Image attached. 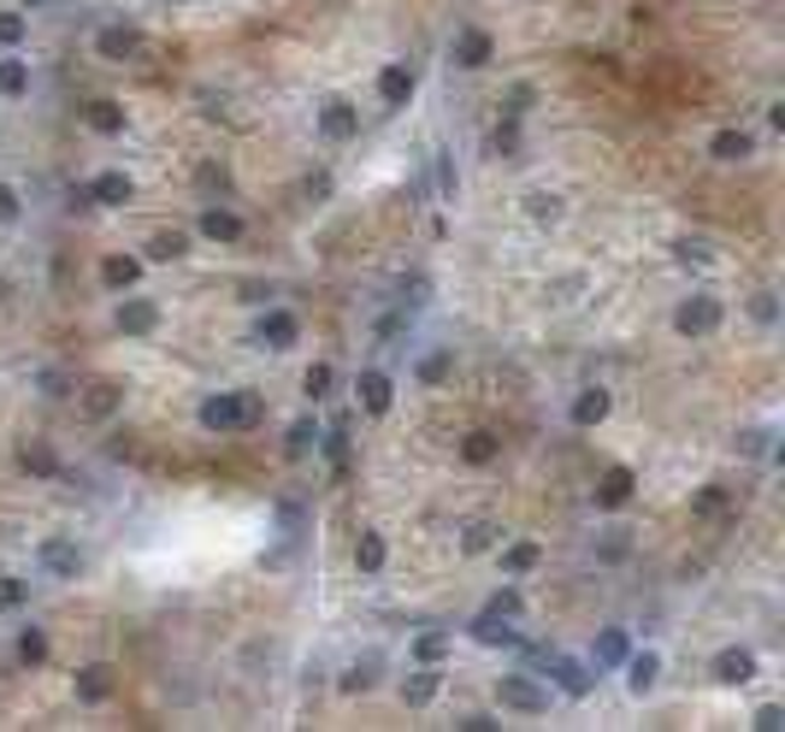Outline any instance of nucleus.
<instances>
[{
    "instance_id": "nucleus-51",
    "label": "nucleus",
    "mask_w": 785,
    "mask_h": 732,
    "mask_svg": "<svg viewBox=\"0 0 785 732\" xmlns=\"http://www.w3.org/2000/svg\"><path fill=\"white\" fill-rule=\"evenodd\" d=\"M47 7V0H24V12H42Z\"/></svg>"
},
{
    "instance_id": "nucleus-32",
    "label": "nucleus",
    "mask_w": 785,
    "mask_h": 732,
    "mask_svg": "<svg viewBox=\"0 0 785 732\" xmlns=\"http://www.w3.org/2000/svg\"><path fill=\"white\" fill-rule=\"evenodd\" d=\"M384 561H390L384 532H361V538H354V567H361V573H384Z\"/></svg>"
},
{
    "instance_id": "nucleus-5",
    "label": "nucleus",
    "mask_w": 785,
    "mask_h": 732,
    "mask_svg": "<svg viewBox=\"0 0 785 732\" xmlns=\"http://www.w3.org/2000/svg\"><path fill=\"white\" fill-rule=\"evenodd\" d=\"M160 319H166L160 301H153V296H130V289H125V301L113 308V326L125 337H153V331H160Z\"/></svg>"
},
{
    "instance_id": "nucleus-31",
    "label": "nucleus",
    "mask_w": 785,
    "mask_h": 732,
    "mask_svg": "<svg viewBox=\"0 0 785 732\" xmlns=\"http://www.w3.org/2000/svg\"><path fill=\"white\" fill-rule=\"evenodd\" d=\"M497 455H502L497 432H467V437H460V462H467V467H490Z\"/></svg>"
},
{
    "instance_id": "nucleus-37",
    "label": "nucleus",
    "mask_w": 785,
    "mask_h": 732,
    "mask_svg": "<svg viewBox=\"0 0 785 732\" xmlns=\"http://www.w3.org/2000/svg\"><path fill=\"white\" fill-rule=\"evenodd\" d=\"M24 603H30V579H19V573H0V615H19Z\"/></svg>"
},
{
    "instance_id": "nucleus-15",
    "label": "nucleus",
    "mask_w": 785,
    "mask_h": 732,
    "mask_svg": "<svg viewBox=\"0 0 785 732\" xmlns=\"http://www.w3.org/2000/svg\"><path fill=\"white\" fill-rule=\"evenodd\" d=\"M95 54L113 60V65L136 60V54H142V30H136V24H100L95 30Z\"/></svg>"
},
{
    "instance_id": "nucleus-41",
    "label": "nucleus",
    "mask_w": 785,
    "mask_h": 732,
    "mask_svg": "<svg viewBox=\"0 0 785 732\" xmlns=\"http://www.w3.org/2000/svg\"><path fill=\"white\" fill-rule=\"evenodd\" d=\"M19 661H24V668H42V661H47V633H42V626H24V633H19Z\"/></svg>"
},
{
    "instance_id": "nucleus-35",
    "label": "nucleus",
    "mask_w": 785,
    "mask_h": 732,
    "mask_svg": "<svg viewBox=\"0 0 785 732\" xmlns=\"http://www.w3.org/2000/svg\"><path fill=\"white\" fill-rule=\"evenodd\" d=\"M379 668H384V661H379V656H367V661H354V668H349L343 679H337V691H343V697H361V691H372V686H379Z\"/></svg>"
},
{
    "instance_id": "nucleus-14",
    "label": "nucleus",
    "mask_w": 785,
    "mask_h": 732,
    "mask_svg": "<svg viewBox=\"0 0 785 732\" xmlns=\"http://www.w3.org/2000/svg\"><path fill=\"white\" fill-rule=\"evenodd\" d=\"M319 130H326V142H349V136L361 130V107L343 95H326L319 100Z\"/></svg>"
},
{
    "instance_id": "nucleus-11",
    "label": "nucleus",
    "mask_w": 785,
    "mask_h": 732,
    "mask_svg": "<svg viewBox=\"0 0 785 732\" xmlns=\"http://www.w3.org/2000/svg\"><path fill=\"white\" fill-rule=\"evenodd\" d=\"M414 89H420V72L407 60H390V65H379V100L390 113L396 107H407V100H414Z\"/></svg>"
},
{
    "instance_id": "nucleus-50",
    "label": "nucleus",
    "mask_w": 785,
    "mask_h": 732,
    "mask_svg": "<svg viewBox=\"0 0 785 732\" xmlns=\"http://www.w3.org/2000/svg\"><path fill=\"white\" fill-rule=\"evenodd\" d=\"M490 142H497V155H515V142H520L515 118H508V125H497V136H490Z\"/></svg>"
},
{
    "instance_id": "nucleus-47",
    "label": "nucleus",
    "mask_w": 785,
    "mask_h": 732,
    "mask_svg": "<svg viewBox=\"0 0 785 732\" xmlns=\"http://www.w3.org/2000/svg\"><path fill=\"white\" fill-rule=\"evenodd\" d=\"M750 726H756V732H779V726H785V709H779V703H762Z\"/></svg>"
},
{
    "instance_id": "nucleus-44",
    "label": "nucleus",
    "mask_w": 785,
    "mask_h": 732,
    "mask_svg": "<svg viewBox=\"0 0 785 732\" xmlns=\"http://www.w3.org/2000/svg\"><path fill=\"white\" fill-rule=\"evenodd\" d=\"M485 608H497V615H508V620H520V615H526V597H520V591H515V585H502V591H497V597H490Z\"/></svg>"
},
{
    "instance_id": "nucleus-22",
    "label": "nucleus",
    "mask_w": 785,
    "mask_h": 732,
    "mask_svg": "<svg viewBox=\"0 0 785 732\" xmlns=\"http://www.w3.org/2000/svg\"><path fill=\"white\" fill-rule=\"evenodd\" d=\"M72 691H77V703H107L113 697V668L107 661H83V668L72 673Z\"/></svg>"
},
{
    "instance_id": "nucleus-36",
    "label": "nucleus",
    "mask_w": 785,
    "mask_h": 732,
    "mask_svg": "<svg viewBox=\"0 0 785 732\" xmlns=\"http://www.w3.org/2000/svg\"><path fill=\"white\" fill-rule=\"evenodd\" d=\"M497 543H502V526H497V520H473L467 538H460V550H467V555H485V550H497Z\"/></svg>"
},
{
    "instance_id": "nucleus-1",
    "label": "nucleus",
    "mask_w": 785,
    "mask_h": 732,
    "mask_svg": "<svg viewBox=\"0 0 785 732\" xmlns=\"http://www.w3.org/2000/svg\"><path fill=\"white\" fill-rule=\"evenodd\" d=\"M261 414H266V402L254 396V390H219V396H201L195 425L213 437H231V432H254Z\"/></svg>"
},
{
    "instance_id": "nucleus-49",
    "label": "nucleus",
    "mask_w": 785,
    "mask_h": 732,
    "mask_svg": "<svg viewBox=\"0 0 785 732\" xmlns=\"http://www.w3.org/2000/svg\"><path fill=\"white\" fill-rule=\"evenodd\" d=\"M455 726H460V732H497L502 721H497V714H460Z\"/></svg>"
},
{
    "instance_id": "nucleus-13",
    "label": "nucleus",
    "mask_w": 785,
    "mask_h": 732,
    "mask_svg": "<svg viewBox=\"0 0 785 732\" xmlns=\"http://www.w3.org/2000/svg\"><path fill=\"white\" fill-rule=\"evenodd\" d=\"M608 414H614V390H603V384H585V390L567 402V420L579 425V432H596Z\"/></svg>"
},
{
    "instance_id": "nucleus-20",
    "label": "nucleus",
    "mask_w": 785,
    "mask_h": 732,
    "mask_svg": "<svg viewBox=\"0 0 785 732\" xmlns=\"http://www.w3.org/2000/svg\"><path fill=\"white\" fill-rule=\"evenodd\" d=\"M142 254H107V261H100V284L113 289V296H125V289H136L142 284Z\"/></svg>"
},
{
    "instance_id": "nucleus-23",
    "label": "nucleus",
    "mask_w": 785,
    "mask_h": 732,
    "mask_svg": "<svg viewBox=\"0 0 785 732\" xmlns=\"http://www.w3.org/2000/svg\"><path fill=\"white\" fill-rule=\"evenodd\" d=\"M709 155L721 160V166H739V160L756 155V136L739 130V125H726V130H714V136H709Z\"/></svg>"
},
{
    "instance_id": "nucleus-26",
    "label": "nucleus",
    "mask_w": 785,
    "mask_h": 732,
    "mask_svg": "<svg viewBox=\"0 0 785 732\" xmlns=\"http://www.w3.org/2000/svg\"><path fill=\"white\" fill-rule=\"evenodd\" d=\"M319 432H326V425H319L314 414H301V420L284 432V455H289V462H307V455L319 449Z\"/></svg>"
},
{
    "instance_id": "nucleus-27",
    "label": "nucleus",
    "mask_w": 785,
    "mask_h": 732,
    "mask_svg": "<svg viewBox=\"0 0 785 732\" xmlns=\"http://www.w3.org/2000/svg\"><path fill=\"white\" fill-rule=\"evenodd\" d=\"M190 254V231H153L148 236V254L142 261H153V266H172V261H183Z\"/></svg>"
},
{
    "instance_id": "nucleus-39",
    "label": "nucleus",
    "mask_w": 785,
    "mask_h": 732,
    "mask_svg": "<svg viewBox=\"0 0 785 732\" xmlns=\"http://www.w3.org/2000/svg\"><path fill=\"white\" fill-rule=\"evenodd\" d=\"M24 42H30V19H24V12H0V47L19 54Z\"/></svg>"
},
{
    "instance_id": "nucleus-16",
    "label": "nucleus",
    "mask_w": 785,
    "mask_h": 732,
    "mask_svg": "<svg viewBox=\"0 0 785 732\" xmlns=\"http://www.w3.org/2000/svg\"><path fill=\"white\" fill-rule=\"evenodd\" d=\"M449 54H455L460 72H485V65L497 60V36H490V30H460Z\"/></svg>"
},
{
    "instance_id": "nucleus-24",
    "label": "nucleus",
    "mask_w": 785,
    "mask_h": 732,
    "mask_svg": "<svg viewBox=\"0 0 785 732\" xmlns=\"http://www.w3.org/2000/svg\"><path fill=\"white\" fill-rule=\"evenodd\" d=\"M83 125H89L95 136H125L130 118H125V107H118V100L100 95V100H89V107H83Z\"/></svg>"
},
{
    "instance_id": "nucleus-34",
    "label": "nucleus",
    "mask_w": 785,
    "mask_h": 732,
    "mask_svg": "<svg viewBox=\"0 0 785 732\" xmlns=\"http://www.w3.org/2000/svg\"><path fill=\"white\" fill-rule=\"evenodd\" d=\"M0 95H7V100H24L30 95V60H19V54L0 60Z\"/></svg>"
},
{
    "instance_id": "nucleus-46",
    "label": "nucleus",
    "mask_w": 785,
    "mask_h": 732,
    "mask_svg": "<svg viewBox=\"0 0 785 732\" xmlns=\"http://www.w3.org/2000/svg\"><path fill=\"white\" fill-rule=\"evenodd\" d=\"M750 314H756V326H779V301H774V289H762V296L750 301Z\"/></svg>"
},
{
    "instance_id": "nucleus-4",
    "label": "nucleus",
    "mask_w": 785,
    "mask_h": 732,
    "mask_svg": "<svg viewBox=\"0 0 785 732\" xmlns=\"http://www.w3.org/2000/svg\"><path fill=\"white\" fill-rule=\"evenodd\" d=\"M296 343H301V319L289 314V308H266L261 319H254V349L284 354V349H296Z\"/></svg>"
},
{
    "instance_id": "nucleus-19",
    "label": "nucleus",
    "mask_w": 785,
    "mask_h": 732,
    "mask_svg": "<svg viewBox=\"0 0 785 732\" xmlns=\"http://www.w3.org/2000/svg\"><path fill=\"white\" fill-rule=\"evenodd\" d=\"M437 691H443V661H420V668L402 679V703L407 709H425Z\"/></svg>"
},
{
    "instance_id": "nucleus-40",
    "label": "nucleus",
    "mask_w": 785,
    "mask_h": 732,
    "mask_svg": "<svg viewBox=\"0 0 785 732\" xmlns=\"http://www.w3.org/2000/svg\"><path fill=\"white\" fill-rule=\"evenodd\" d=\"M331 384H337V372H331L326 361H314V367L301 372V390H307V402H326V396H331Z\"/></svg>"
},
{
    "instance_id": "nucleus-2",
    "label": "nucleus",
    "mask_w": 785,
    "mask_h": 732,
    "mask_svg": "<svg viewBox=\"0 0 785 732\" xmlns=\"http://www.w3.org/2000/svg\"><path fill=\"white\" fill-rule=\"evenodd\" d=\"M721 319H726L721 296L697 289V296H686V301L673 308V331H679V337H691V343H697V337H714V331H721Z\"/></svg>"
},
{
    "instance_id": "nucleus-25",
    "label": "nucleus",
    "mask_w": 785,
    "mask_h": 732,
    "mask_svg": "<svg viewBox=\"0 0 785 732\" xmlns=\"http://www.w3.org/2000/svg\"><path fill=\"white\" fill-rule=\"evenodd\" d=\"M118 407H125V384L118 379H100V384H89V396H83V414L89 420H113Z\"/></svg>"
},
{
    "instance_id": "nucleus-43",
    "label": "nucleus",
    "mask_w": 785,
    "mask_h": 732,
    "mask_svg": "<svg viewBox=\"0 0 785 732\" xmlns=\"http://www.w3.org/2000/svg\"><path fill=\"white\" fill-rule=\"evenodd\" d=\"M673 261H679V266H714V254H709V243H691V236H679V243H673Z\"/></svg>"
},
{
    "instance_id": "nucleus-17",
    "label": "nucleus",
    "mask_w": 785,
    "mask_h": 732,
    "mask_svg": "<svg viewBox=\"0 0 785 732\" xmlns=\"http://www.w3.org/2000/svg\"><path fill=\"white\" fill-rule=\"evenodd\" d=\"M83 190H89V208H125V201H136V178L130 172H95Z\"/></svg>"
},
{
    "instance_id": "nucleus-33",
    "label": "nucleus",
    "mask_w": 785,
    "mask_h": 732,
    "mask_svg": "<svg viewBox=\"0 0 785 732\" xmlns=\"http://www.w3.org/2000/svg\"><path fill=\"white\" fill-rule=\"evenodd\" d=\"M449 372H455V349H449V343H443V349H432V354H420V367H414V379H420L425 390H432V384H443V379H449Z\"/></svg>"
},
{
    "instance_id": "nucleus-30",
    "label": "nucleus",
    "mask_w": 785,
    "mask_h": 732,
    "mask_svg": "<svg viewBox=\"0 0 785 732\" xmlns=\"http://www.w3.org/2000/svg\"><path fill=\"white\" fill-rule=\"evenodd\" d=\"M19 467L30 473V479H60V455H54V444H42V437L19 449Z\"/></svg>"
},
{
    "instance_id": "nucleus-28",
    "label": "nucleus",
    "mask_w": 785,
    "mask_h": 732,
    "mask_svg": "<svg viewBox=\"0 0 785 732\" xmlns=\"http://www.w3.org/2000/svg\"><path fill=\"white\" fill-rule=\"evenodd\" d=\"M626 650H633L626 626H603V633H596V650H591V661H596V668H620V661H626Z\"/></svg>"
},
{
    "instance_id": "nucleus-42",
    "label": "nucleus",
    "mask_w": 785,
    "mask_h": 732,
    "mask_svg": "<svg viewBox=\"0 0 785 732\" xmlns=\"http://www.w3.org/2000/svg\"><path fill=\"white\" fill-rule=\"evenodd\" d=\"M526 213H532L538 225H555V219H561V195H550V190H532V195H526Z\"/></svg>"
},
{
    "instance_id": "nucleus-8",
    "label": "nucleus",
    "mask_w": 785,
    "mask_h": 732,
    "mask_svg": "<svg viewBox=\"0 0 785 732\" xmlns=\"http://www.w3.org/2000/svg\"><path fill=\"white\" fill-rule=\"evenodd\" d=\"M36 567H42L47 579H60V585H65V579H77V573H83V550H77L72 538H42V543H36Z\"/></svg>"
},
{
    "instance_id": "nucleus-6",
    "label": "nucleus",
    "mask_w": 785,
    "mask_h": 732,
    "mask_svg": "<svg viewBox=\"0 0 785 732\" xmlns=\"http://www.w3.org/2000/svg\"><path fill=\"white\" fill-rule=\"evenodd\" d=\"M467 638L473 644H490V650H515V644H526V633L508 615H497V608H479V615L467 620Z\"/></svg>"
},
{
    "instance_id": "nucleus-29",
    "label": "nucleus",
    "mask_w": 785,
    "mask_h": 732,
    "mask_svg": "<svg viewBox=\"0 0 785 732\" xmlns=\"http://www.w3.org/2000/svg\"><path fill=\"white\" fill-rule=\"evenodd\" d=\"M538 561H543V550H538L532 538H520V543H508V550L497 555V567H502V579H526Z\"/></svg>"
},
{
    "instance_id": "nucleus-18",
    "label": "nucleus",
    "mask_w": 785,
    "mask_h": 732,
    "mask_svg": "<svg viewBox=\"0 0 785 732\" xmlns=\"http://www.w3.org/2000/svg\"><path fill=\"white\" fill-rule=\"evenodd\" d=\"M626 691L633 697H650L661 686V650H626Z\"/></svg>"
},
{
    "instance_id": "nucleus-10",
    "label": "nucleus",
    "mask_w": 785,
    "mask_h": 732,
    "mask_svg": "<svg viewBox=\"0 0 785 732\" xmlns=\"http://www.w3.org/2000/svg\"><path fill=\"white\" fill-rule=\"evenodd\" d=\"M543 656H550V686H555V691H567L573 703L596 691V673L585 668V661H573V656H561V650H543Z\"/></svg>"
},
{
    "instance_id": "nucleus-45",
    "label": "nucleus",
    "mask_w": 785,
    "mask_h": 732,
    "mask_svg": "<svg viewBox=\"0 0 785 732\" xmlns=\"http://www.w3.org/2000/svg\"><path fill=\"white\" fill-rule=\"evenodd\" d=\"M19 213H24V195L12 183H0V225H19Z\"/></svg>"
},
{
    "instance_id": "nucleus-7",
    "label": "nucleus",
    "mask_w": 785,
    "mask_h": 732,
    "mask_svg": "<svg viewBox=\"0 0 785 732\" xmlns=\"http://www.w3.org/2000/svg\"><path fill=\"white\" fill-rule=\"evenodd\" d=\"M756 668H762V661H756V650H750V644H726V650L709 661V679H714V686H750V679H756Z\"/></svg>"
},
{
    "instance_id": "nucleus-21",
    "label": "nucleus",
    "mask_w": 785,
    "mask_h": 732,
    "mask_svg": "<svg viewBox=\"0 0 785 732\" xmlns=\"http://www.w3.org/2000/svg\"><path fill=\"white\" fill-rule=\"evenodd\" d=\"M633 490H638L633 467H608L603 479H596V490H591V497H596V508H608V514H614V508H626V502H633Z\"/></svg>"
},
{
    "instance_id": "nucleus-38",
    "label": "nucleus",
    "mask_w": 785,
    "mask_h": 732,
    "mask_svg": "<svg viewBox=\"0 0 785 732\" xmlns=\"http://www.w3.org/2000/svg\"><path fill=\"white\" fill-rule=\"evenodd\" d=\"M449 650H455V633H443V626H437V633H420V638H414V661H443Z\"/></svg>"
},
{
    "instance_id": "nucleus-3",
    "label": "nucleus",
    "mask_w": 785,
    "mask_h": 732,
    "mask_svg": "<svg viewBox=\"0 0 785 732\" xmlns=\"http://www.w3.org/2000/svg\"><path fill=\"white\" fill-rule=\"evenodd\" d=\"M550 686L543 679H532V673H502L497 679V703L502 709H515V714H550Z\"/></svg>"
},
{
    "instance_id": "nucleus-48",
    "label": "nucleus",
    "mask_w": 785,
    "mask_h": 732,
    "mask_svg": "<svg viewBox=\"0 0 785 732\" xmlns=\"http://www.w3.org/2000/svg\"><path fill=\"white\" fill-rule=\"evenodd\" d=\"M437 190H443V201H455V190H460V178H455V166L437 155Z\"/></svg>"
},
{
    "instance_id": "nucleus-12",
    "label": "nucleus",
    "mask_w": 785,
    "mask_h": 732,
    "mask_svg": "<svg viewBox=\"0 0 785 732\" xmlns=\"http://www.w3.org/2000/svg\"><path fill=\"white\" fill-rule=\"evenodd\" d=\"M195 236H208V243H243L248 225H243V213H231V208H219V201H208V208L195 213Z\"/></svg>"
},
{
    "instance_id": "nucleus-9",
    "label": "nucleus",
    "mask_w": 785,
    "mask_h": 732,
    "mask_svg": "<svg viewBox=\"0 0 785 732\" xmlns=\"http://www.w3.org/2000/svg\"><path fill=\"white\" fill-rule=\"evenodd\" d=\"M354 396H361V414H367V420H384L390 402H396V379H390V372H379V367H367L361 379H354Z\"/></svg>"
}]
</instances>
